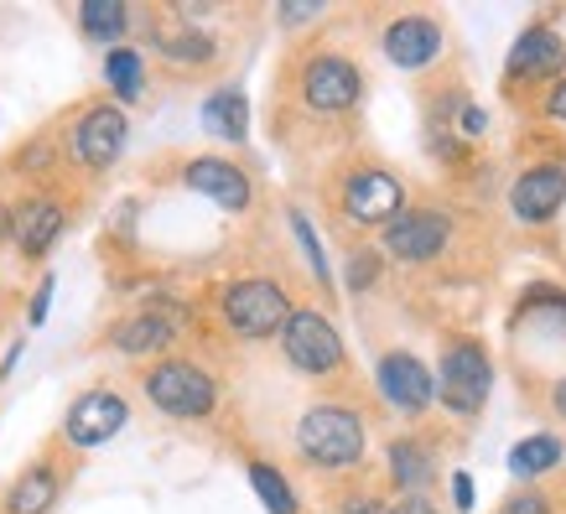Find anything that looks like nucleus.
Instances as JSON below:
<instances>
[{
    "label": "nucleus",
    "mask_w": 566,
    "mask_h": 514,
    "mask_svg": "<svg viewBox=\"0 0 566 514\" xmlns=\"http://www.w3.org/2000/svg\"><path fill=\"white\" fill-rule=\"evenodd\" d=\"M296 447L317 468H354L364 458V421L344 406H312L296 427Z\"/></svg>",
    "instance_id": "f257e3e1"
},
{
    "label": "nucleus",
    "mask_w": 566,
    "mask_h": 514,
    "mask_svg": "<svg viewBox=\"0 0 566 514\" xmlns=\"http://www.w3.org/2000/svg\"><path fill=\"white\" fill-rule=\"evenodd\" d=\"M223 317H229V327H234L240 338H271V333L286 327L292 302H286V292H281L275 281L250 275V281H234V286L223 292Z\"/></svg>",
    "instance_id": "f03ea898"
},
{
    "label": "nucleus",
    "mask_w": 566,
    "mask_h": 514,
    "mask_svg": "<svg viewBox=\"0 0 566 514\" xmlns=\"http://www.w3.org/2000/svg\"><path fill=\"white\" fill-rule=\"evenodd\" d=\"M146 395H151L156 411L167 416H182V421H198L219 406V390H213V379L188 359H167L156 364L151 375H146Z\"/></svg>",
    "instance_id": "7ed1b4c3"
},
{
    "label": "nucleus",
    "mask_w": 566,
    "mask_h": 514,
    "mask_svg": "<svg viewBox=\"0 0 566 514\" xmlns=\"http://www.w3.org/2000/svg\"><path fill=\"white\" fill-rule=\"evenodd\" d=\"M489 385H494V364L479 343H452L442 359V375H437V395L458 416H479L483 400H489Z\"/></svg>",
    "instance_id": "20e7f679"
},
{
    "label": "nucleus",
    "mask_w": 566,
    "mask_h": 514,
    "mask_svg": "<svg viewBox=\"0 0 566 514\" xmlns=\"http://www.w3.org/2000/svg\"><path fill=\"white\" fill-rule=\"evenodd\" d=\"M281 348L302 375H327V369L344 364V338L323 312H292L286 327H281Z\"/></svg>",
    "instance_id": "39448f33"
},
{
    "label": "nucleus",
    "mask_w": 566,
    "mask_h": 514,
    "mask_svg": "<svg viewBox=\"0 0 566 514\" xmlns=\"http://www.w3.org/2000/svg\"><path fill=\"white\" fill-rule=\"evenodd\" d=\"M447 234H452V219H447L442 208H400L385 223V250L395 260H431V255H442Z\"/></svg>",
    "instance_id": "423d86ee"
},
{
    "label": "nucleus",
    "mask_w": 566,
    "mask_h": 514,
    "mask_svg": "<svg viewBox=\"0 0 566 514\" xmlns=\"http://www.w3.org/2000/svg\"><path fill=\"white\" fill-rule=\"evenodd\" d=\"M359 88H364L359 69L348 57H333V52L312 57L307 69H302V99L312 109H323V115H338L348 104H359Z\"/></svg>",
    "instance_id": "0eeeda50"
},
{
    "label": "nucleus",
    "mask_w": 566,
    "mask_h": 514,
    "mask_svg": "<svg viewBox=\"0 0 566 514\" xmlns=\"http://www.w3.org/2000/svg\"><path fill=\"white\" fill-rule=\"evenodd\" d=\"M125 421H130V411H125L120 395L88 390V395H78L69 406V416H63V437H69L73 447H104L109 437H120Z\"/></svg>",
    "instance_id": "6e6552de"
},
{
    "label": "nucleus",
    "mask_w": 566,
    "mask_h": 514,
    "mask_svg": "<svg viewBox=\"0 0 566 514\" xmlns=\"http://www.w3.org/2000/svg\"><path fill=\"white\" fill-rule=\"evenodd\" d=\"M120 151H125V115L115 104H94L88 115H78V125H73V156L84 167H94V171L115 167Z\"/></svg>",
    "instance_id": "1a4fd4ad"
},
{
    "label": "nucleus",
    "mask_w": 566,
    "mask_h": 514,
    "mask_svg": "<svg viewBox=\"0 0 566 514\" xmlns=\"http://www.w3.org/2000/svg\"><path fill=\"white\" fill-rule=\"evenodd\" d=\"M400 203H406V192H400V182L390 171L364 167L344 182V208L354 223H390L400 213Z\"/></svg>",
    "instance_id": "9d476101"
},
{
    "label": "nucleus",
    "mask_w": 566,
    "mask_h": 514,
    "mask_svg": "<svg viewBox=\"0 0 566 514\" xmlns=\"http://www.w3.org/2000/svg\"><path fill=\"white\" fill-rule=\"evenodd\" d=\"M379 390L400 411H427L431 395H437V379L416 354H385L379 359Z\"/></svg>",
    "instance_id": "9b49d317"
},
{
    "label": "nucleus",
    "mask_w": 566,
    "mask_h": 514,
    "mask_svg": "<svg viewBox=\"0 0 566 514\" xmlns=\"http://www.w3.org/2000/svg\"><path fill=\"white\" fill-rule=\"evenodd\" d=\"M182 182H188L192 192L213 198L219 208H229V213H244V208H250V177H244L234 161H223V156H198V161H188Z\"/></svg>",
    "instance_id": "f8f14e48"
},
{
    "label": "nucleus",
    "mask_w": 566,
    "mask_h": 514,
    "mask_svg": "<svg viewBox=\"0 0 566 514\" xmlns=\"http://www.w3.org/2000/svg\"><path fill=\"white\" fill-rule=\"evenodd\" d=\"M562 203H566V167H556V161H546V167H531L515 182V192H510V208H515L525 223L556 219V213H562Z\"/></svg>",
    "instance_id": "ddd939ff"
},
{
    "label": "nucleus",
    "mask_w": 566,
    "mask_h": 514,
    "mask_svg": "<svg viewBox=\"0 0 566 514\" xmlns=\"http://www.w3.org/2000/svg\"><path fill=\"white\" fill-rule=\"evenodd\" d=\"M442 52V27L427 17H400L385 27V57L395 69H427L431 57Z\"/></svg>",
    "instance_id": "4468645a"
},
{
    "label": "nucleus",
    "mask_w": 566,
    "mask_h": 514,
    "mask_svg": "<svg viewBox=\"0 0 566 514\" xmlns=\"http://www.w3.org/2000/svg\"><path fill=\"white\" fill-rule=\"evenodd\" d=\"M510 69H515L520 78H551V73H562L566 69L562 36L551 32V27H525L515 52H510Z\"/></svg>",
    "instance_id": "2eb2a0df"
},
{
    "label": "nucleus",
    "mask_w": 566,
    "mask_h": 514,
    "mask_svg": "<svg viewBox=\"0 0 566 514\" xmlns=\"http://www.w3.org/2000/svg\"><path fill=\"white\" fill-rule=\"evenodd\" d=\"M11 234H17L21 255H48V244L63 234V203H52V198H32V203L17 208V219H11Z\"/></svg>",
    "instance_id": "dca6fc26"
},
{
    "label": "nucleus",
    "mask_w": 566,
    "mask_h": 514,
    "mask_svg": "<svg viewBox=\"0 0 566 514\" xmlns=\"http://www.w3.org/2000/svg\"><path fill=\"white\" fill-rule=\"evenodd\" d=\"M177 338L172 317H161V312H140V317H125L115 327V348L120 354H161L167 343Z\"/></svg>",
    "instance_id": "f3484780"
},
{
    "label": "nucleus",
    "mask_w": 566,
    "mask_h": 514,
    "mask_svg": "<svg viewBox=\"0 0 566 514\" xmlns=\"http://www.w3.org/2000/svg\"><path fill=\"white\" fill-rule=\"evenodd\" d=\"M57 504V473L48 463L27 468L17 483H11V494H6V514H48Z\"/></svg>",
    "instance_id": "a211bd4d"
},
{
    "label": "nucleus",
    "mask_w": 566,
    "mask_h": 514,
    "mask_svg": "<svg viewBox=\"0 0 566 514\" xmlns=\"http://www.w3.org/2000/svg\"><path fill=\"white\" fill-rule=\"evenodd\" d=\"M203 125L223 140H244V130H250V99H244L240 88H219L203 104Z\"/></svg>",
    "instance_id": "6ab92c4d"
},
{
    "label": "nucleus",
    "mask_w": 566,
    "mask_h": 514,
    "mask_svg": "<svg viewBox=\"0 0 566 514\" xmlns=\"http://www.w3.org/2000/svg\"><path fill=\"white\" fill-rule=\"evenodd\" d=\"M562 463V442L556 437H525V442L510 447V473L515 479H541Z\"/></svg>",
    "instance_id": "aec40b11"
},
{
    "label": "nucleus",
    "mask_w": 566,
    "mask_h": 514,
    "mask_svg": "<svg viewBox=\"0 0 566 514\" xmlns=\"http://www.w3.org/2000/svg\"><path fill=\"white\" fill-rule=\"evenodd\" d=\"M104 78H109V88H115L120 99H140V94H146V63H140V52L115 48L104 57Z\"/></svg>",
    "instance_id": "412c9836"
},
{
    "label": "nucleus",
    "mask_w": 566,
    "mask_h": 514,
    "mask_svg": "<svg viewBox=\"0 0 566 514\" xmlns=\"http://www.w3.org/2000/svg\"><path fill=\"white\" fill-rule=\"evenodd\" d=\"M125 6L120 0H84L78 6V27H84L88 36H99V42H115V36L125 32Z\"/></svg>",
    "instance_id": "4be33fe9"
},
{
    "label": "nucleus",
    "mask_w": 566,
    "mask_h": 514,
    "mask_svg": "<svg viewBox=\"0 0 566 514\" xmlns=\"http://www.w3.org/2000/svg\"><path fill=\"white\" fill-rule=\"evenodd\" d=\"M250 489L260 494V504L271 514H296V494H292V483L281 479L271 463H250Z\"/></svg>",
    "instance_id": "5701e85b"
},
{
    "label": "nucleus",
    "mask_w": 566,
    "mask_h": 514,
    "mask_svg": "<svg viewBox=\"0 0 566 514\" xmlns=\"http://www.w3.org/2000/svg\"><path fill=\"white\" fill-rule=\"evenodd\" d=\"M390 473H395V483L400 489H421V483L431 479V458H427V447L421 442H395L390 447Z\"/></svg>",
    "instance_id": "b1692460"
},
{
    "label": "nucleus",
    "mask_w": 566,
    "mask_h": 514,
    "mask_svg": "<svg viewBox=\"0 0 566 514\" xmlns=\"http://www.w3.org/2000/svg\"><path fill=\"white\" fill-rule=\"evenodd\" d=\"M161 52H167L172 63H208V57H213V36L208 32H172L161 42Z\"/></svg>",
    "instance_id": "393cba45"
},
{
    "label": "nucleus",
    "mask_w": 566,
    "mask_h": 514,
    "mask_svg": "<svg viewBox=\"0 0 566 514\" xmlns=\"http://www.w3.org/2000/svg\"><path fill=\"white\" fill-rule=\"evenodd\" d=\"M292 234L302 240V250H307V265L317 271V281H327V260H323V244H317V234H312L307 213H292Z\"/></svg>",
    "instance_id": "a878e982"
},
{
    "label": "nucleus",
    "mask_w": 566,
    "mask_h": 514,
    "mask_svg": "<svg viewBox=\"0 0 566 514\" xmlns=\"http://www.w3.org/2000/svg\"><path fill=\"white\" fill-rule=\"evenodd\" d=\"M375 275H379V255L359 250V255H354V265H348V286H354V292H364V286H369Z\"/></svg>",
    "instance_id": "bb28decb"
},
{
    "label": "nucleus",
    "mask_w": 566,
    "mask_h": 514,
    "mask_svg": "<svg viewBox=\"0 0 566 514\" xmlns=\"http://www.w3.org/2000/svg\"><path fill=\"white\" fill-rule=\"evenodd\" d=\"M499 514H551V504L541 494H515Z\"/></svg>",
    "instance_id": "cd10ccee"
},
{
    "label": "nucleus",
    "mask_w": 566,
    "mask_h": 514,
    "mask_svg": "<svg viewBox=\"0 0 566 514\" xmlns=\"http://www.w3.org/2000/svg\"><path fill=\"white\" fill-rule=\"evenodd\" d=\"M307 17H317V0H286V11H281L286 27H296V21H307Z\"/></svg>",
    "instance_id": "c85d7f7f"
},
{
    "label": "nucleus",
    "mask_w": 566,
    "mask_h": 514,
    "mask_svg": "<svg viewBox=\"0 0 566 514\" xmlns=\"http://www.w3.org/2000/svg\"><path fill=\"white\" fill-rule=\"evenodd\" d=\"M52 286H57V281H42V286H36V296H32V323H42V317H48V307H52Z\"/></svg>",
    "instance_id": "c756f323"
},
{
    "label": "nucleus",
    "mask_w": 566,
    "mask_h": 514,
    "mask_svg": "<svg viewBox=\"0 0 566 514\" xmlns=\"http://www.w3.org/2000/svg\"><path fill=\"white\" fill-rule=\"evenodd\" d=\"M385 514H437V510H431V504H427V499H421V494H406V499H400V504H390V510H385Z\"/></svg>",
    "instance_id": "7c9ffc66"
},
{
    "label": "nucleus",
    "mask_w": 566,
    "mask_h": 514,
    "mask_svg": "<svg viewBox=\"0 0 566 514\" xmlns=\"http://www.w3.org/2000/svg\"><path fill=\"white\" fill-rule=\"evenodd\" d=\"M452 499H458V504H473V479H468V473H458V479H452Z\"/></svg>",
    "instance_id": "2f4dec72"
},
{
    "label": "nucleus",
    "mask_w": 566,
    "mask_h": 514,
    "mask_svg": "<svg viewBox=\"0 0 566 514\" xmlns=\"http://www.w3.org/2000/svg\"><path fill=\"white\" fill-rule=\"evenodd\" d=\"M546 109L556 115V120H566V78L556 88H551V99H546Z\"/></svg>",
    "instance_id": "473e14b6"
},
{
    "label": "nucleus",
    "mask_w": 566,
    "mask_h": 514,
    "mask_svg": "<svg viewBox=\"0 0 566 514\" xmlns=\"http://www.w3.org/2000/svg\"><path fill=\"white\" fill-rule=\"evenodd\" d=\"M483 125H489V120H483V109H468V115H463V136H483Z\"/></svg>",
    "instance_id": "72a5a7b5"
},
{
    "label": "nucleus",
    "mask_w": 566,
    "mask_h": 514,
    "mask_svg": "<svg viewBox=\"0 0 566 514\" xmlns=\"http://www.w3.org/2000/svg\"><path fill=\"white\" fill-rule=\"evenodd\" d=\"M348 514H385L375 499H348Z\"/></svg>",
    "instance_id": "f704fd0d"
},
{
    "label": "nucleus",
    "mask_w": 566,
    "mask_h": 514,
    "mask_svg": "<svg viewBox=\"0 0 566 514\" xmlns=\"http://www.w3.org/2000/svg\"><path fill=\"white\" fill-rule=\"evenodd\" d=\"M556 406H562V416H566V385H562V390H556Z\"/></svg>",
    "instance_id": "c9c22d12"
}]
</instances>
